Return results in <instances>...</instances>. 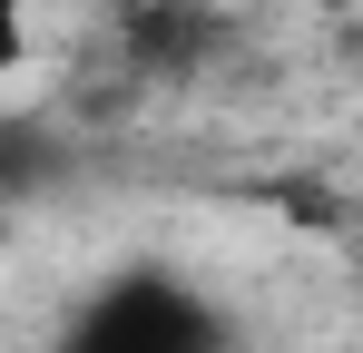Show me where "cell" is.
I'll return each mask as SVG.
<instances>
[{
    "mask_svg": "<svg viewBox=\"0 0 363 353\" xmlns=\"http://www.w3.org/2000/svg\"><path fill=\"white\" fill-rule=\"evenodd\" d=\"M206 50H216V20L186 10V0H147V10L128 20V59L157 69V79H167V69H196Z\"/></svg>",
    "mask_w": 363,
    "mask_h": 353,
    "instance_id": "2",
    "label": "cell"
},
{
    "mask_svg": "<svg viewBox=\"0 0 363 353\" xmlns=\"http://www.w3.org/2000/svg\"><path fill=\"white\" fill-rule=\"evenodd\" d=\"M20 50H30V30H20V0H0V69H10Z\"/></svg>",
    "mask_w": 363,
    "mask_h": 353,
    "instance_id": "4",
    "label": "cell"
},
{
    "mask_svg": "<svg viewBox=\"0 0 363 353\" xmlns=\"http://www.w3.org/2000/svg\"><path fill=\"white\" fill-rule=\"evenodd\" d=\"M50 167H60V138L30 128V118H0V196H30Z\"/></svg>",
    "mask_w": 363,
    "mask_h": 353,
    "instance_id": "3",
    "label": "cell"
},
{
    "mask_svg": "<svg viewBox=\"0 0 363 353\" xmlns=\"http://www.w3.org/2000/svg\"><path fill=\"white\" fill-rule=\"evenodd\" d=\"M69 353H226V334L177 275H118L79 304Z\"/></svg>",
    "mask_w": 363,
    "mask_h": 353,
    "instance_id": "1",
    "label": "cell"
}]
</instances>
